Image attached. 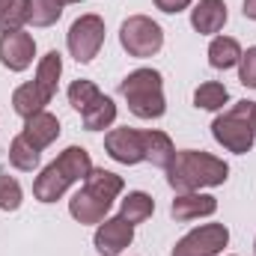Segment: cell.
Wrapping results in <instances>:
<instances>
[{"instance_id":"7c38bea8","label":"cell","mask_w":256,"mask_h":256,"mask_svg":"<svg viewBox=\"0 0 256 256\" xmlns=\"http://www.w3.org/2000/svg\"><path fill=\"white\" fill-rule=\"evenodd\" d=\"M92 242H96V250L102 256H120L134 242V226L126 218H108L98 224Z\"/></svg>"},{"instance_id":"d6986e66","label":"cell","mask_w":256,"mask_h":256,"mask_svg":"<svg viewBox=\"0 0 256 256\" xmlns=\"http://www.w3.org/2000/svg\"><path fill=\"white\" fill-rule=\"evenodd\" d=\"M63 15L60 0H27V24L33 27H51Z\"/></svg>"},{"instance_id":"9a60e30c","label":"cell","mask_w":256,"mask_h":256,"mask_svg":"<svg viewBox=\"0 0 256 256\" xmlns=\"http://www.w3.org/2000/svg\"><path fill=\"white\" fill-rule=\"evenodd\" d=\"M191 24L196 33L212 36L226 24V3L224 0H200L191 9Z\"/></svg>"},{"instance_id":"44dd1931","label":"cell","mask_w":256,"mask_h":256,"mask_svg":"<svg viewBox=\"0 0 256 256\" xmlns=\"http://www.w3.org/2000/svg\"><path fill=\"white\" fill-rule=\"evenodd\" d=\"M9 164L18 170H36L39 167V149H33L21 134L9 143Z\"/></svg>"},{"instance_id":"d4e9b609","label":"cell","mask_w":256,"mask_h":256,"mask_svg":"<svg viewBox=\"0 0 256 256\" xmlns=\"http://www.w3.org/2000/svg\"><path fill=\"white\" fill-rule=\"evenodd\" d=\"M155 6H158L161 12H167V15H176V12L188 9V6H191V0H155Z\"/></svg>"},{"instance_id":"8992f818","label":"cell","mask_w":256,"mask_h":256,"mask_svg":"<svg viewBox=\"0 0 256 256\" xmlns=\"http://www.w3.org/2000/svg\"><path fill=\"white\" fill-rule=\"evenodd\" d=\"M120 92L128 102V110L140 120H158L167 110L164 102V80L155 68H137L120 84Z\"/></svg>"},{"instance_id":"ac0fdd59","label":"cell","mask_w":256,"mask_h":256,"mask_svg":"<svg viewBox=\"0 0 256 256\" xmlns=\"http://www.w3.org/2000/svg\"><path fill=\"white\" fill-rule=\"evenodd\" d=\"M152 212H155V200H152L149 194L131 191L126 200H122L120 218H126L128 224L134 226V224H143V220H149V218H152Z\"/></svg>"},{"instance_id":"8fae6325","label":"cell","mask_w":256,"mask_h":256,"mask_svg":"<svg viewBox=\"0 0 256 256\" xmlns=\"http://www.w3.org/2000/svg\"><path fill=\"white\" fill-rule=\"evenodd\" d=\"M33 54H36V42L30 33H24V30L0 33V63L9 72H24L33 63Z\"/></svg>"},{"instance_id":"f1b7e54d","label":"cell","mask_w":256,"mask_h":256,"mask_svg":"<svg viewBox=\"0 0 256 256\" xmlns=\"http://www.w3.org/2000/svg\"><path fill=\"white\" fill-rule=\"evenodd\" d=\"M254 254H256V242H254Z\"/></svg>"},{"instance_id":"603a6c76","label":"cell","mask_w":256,"mask_h":256,"mask_svg":"<svg viewBox=\"0 0 256 256\" xmlns=\"http://www.w3.org/2000/svg\"><path fill=\"white\" fill-rule=\"evenodd\" d=\"M21 200H24L21 185H18L12 176L0 173V208H3V212H15V208L21 206Z\"/></svg>"},{"instance_id":"7a4b0ae2","label":"cell","mask_w":256,"mask_h":256,"mask_svg":"<svg viewBox=\"0 0 256 256\" xmlns=\"http://www.w3.org/2000/svg\"><path fill=\"white\" fill-rule=\"evenodd\" d=\"M226 179H230L226 161H220V158H214L208 152L182 149L167 164V185L176 194H194L200 188H218Z\"/></svg>"},{"instance_id":"cb8c5ba5","label":"cell","mask_w":256,"mask_h":256,"mask_svg":"<svg viewBox=\"0 0 256 256\" xmlns=\"http://www.w3.org/2000/svg\"><path fill=\"white\" fill-rule=\"evenodd\" d=\"M238 80L244 86L256 90V48H248L238 60Z\"/></svg>"},{"instance_id":"7402d4cb","label":"cell","mask_w":256,"mask_h":256,"mask_svg":"<svg viewBox=\"0 0 256 256\" xmlns=\"http://www.w3.org/2000/svg\"><path fill=\"white\" fill-rule=\"evenodd\" d=\"M96 98H98V86H96L92 80H74V84L68 86V102H72V108H74L78 114H84Z\"/></svg>"},{"instance_id":"30bf717a","label":"cell","mask_w":256,"mask_h":256,"mask_svg":"<svg viewBox=\"0 0 256 256\" xmlns=\"http://www.w3.org/2000/svg\"><path fill=\"white\" fill-rule=\"evenodd\" d=\"M226 242L230 230L224 224H202L173 248V256H218L226 248Z\"/></svg>"},{"instance_id":"9c48e42d","label":"cell","mask_w":256,"mask_h":256,"mask_svg":"<svg viewBox=\"0 0 256 256\" xmlns=\"http://www.w3.org/2000/svg\"><path fill=\"white\" fill-rule=\"evenodd\" d=\"M68 54L78 63H90L92 57H98L102 45H104V21L98 15H80L72 27H68Z\"/></svg>"},{"instance_id":"52a82bcc","label":"cell","mask_w":256,"mask_h":256,"mask_svg":"<svg viewBox=\"0 0 256 256\" xmlns=\"http://www.w3.org/2000/svg\"><path fill=\"white\" fill-rule=\"evenodd\" d=\"M212 134L220 146H226L236 155L250 152L256 140V102H236L212 122Z\"/></svg>"},{"instance_id":"484cf974","label":"cell","mask_w":256,"mask_h":256,"mask_svg":"<svg viewBox=\"0 0 256 256\" xmlns=\"http://www.w3.org/2000/svg\"><path fill=\"white\" fill-rule=\"evenodd\" d=\"M244 18L256 21V0H244Z\"/></svg>"},{"instance_id":"ffe728a7","label":"cell","mask_w":256,"mask_h":256,"mask_svg":"<svg viewBox=\"0 0 256 256\" xmlns=\"http://www.w3.org/2000/svg\"><path fill=\"white\" fill-rule=\"evenodd\" d=\"M226 102H230V92H226V86L218 84V80H206V84H200L196 92H194V104L202 108V110H220Z\"/></svg>"},{"instance_id":"6da1fadb","label":"cell","mask_w":256,"mask_h":256,"mask_svg":"<svg viewBox=\"0 0 256 256\" xmlns=\"http://www.w3.org/2000/svg\"><path fill=\"white\" fill-rule=\"evenodd\" d=\"M104 149L120 164L149 161V164L164 167V170L176 155V146L164 131H134V128H114L104 137Z\"/></svg>"},{"instance_id":"83f0119b","label":"cell","mask_w":256,"mask_h":256,"mask_svg":"<svg viewBox=\"0 0 256 256\" xmlns=\"http://www.w3.org/2000/svg\"><path fill=\"white\" fill-rule=\"evenodd\" d=\"M60 3H63V6H66V3H80V0H60Z\"/></svg>"},{"instance_id":"4316f807","label":"cell","mask_w":256,"mask_h":256,"mask_svg":"<svg viewBox=\"0 0 256 256\" xmlns=\"http://www.w3.org/2000/svg\"><path fill=\"white\" fill-rule=\"evenodd\" d=\"M12 3H15V0H0V15H3V12H6V9L12 6Z\"/></svg>"},{"instance_id":"5bb4252c","label":"cell","mask_w":256,"mask_h":256,"mask_svg":"<svg viewBox=\"0 0 256 256\" xmlns=\"http://www.w3.org/2000/svg\"><path fill=\"white\" fill-rule=\"evenodd\" d=\"M218 212V200L214 196H208V194H179L176 200H173V206H170V214L176 218V220H196V218H208V214H214Z\"/></svg>"},{"instance_id":"ba28073f","label":"cell","mask_w":256,"mask_h":256,"mask_svg":"<svg viewBox=\"0 0 256 256\" xmlns=\"http://www.w3.org/2000/svg\"><path fill=\"white\" fill-rule=\"evenodd\" d=\"M120 42L131 57H152L164 48V30L146 15H131L120 27Z\"/></svg>"},{"instance_id":"277c9868","label":"cell","mask_w":256,"mask_h":256,"mask_svg":"<svg viewBox=\"0 0 256 256\" xmlns=\"http://www.w3.org/2000/svg\"><path fill=\"white\" fill-rule=\"evenodd\" d=\"M92 170L90 152L84 146H68L66 152H60L57 161H51L33 182V194L39 202H57L66 194V188L72 182H84Z\"/></svg>"},{"instance_id":"2e32d148","label":"cell","mask_w":256,"mask_h":256,"mask_svg":"<svg viewBox=\"0 0 256 256\" xmlns=\"http://www.w3.org/2000/svg\"><path fill=\"white\" fill-rule=\"evenodd\" d=\"M80 120H84V128H86V131H102V128L114 126V120H116V104H114L104 92H98V98L80 114Z\"/></svg>"},{"instance_id":"5b68a950","label":"cell","mask_w":256,"mask_h":256,"mask_svg":"<svg viewBox=\"0 0 256 256\" xmlns=\"http://www.w3.org/2000/svg\"><path fill=\"white\" fill-rule=\"evenodd\" d=\"M60 72H63V57L57 51H48L39 63L36 72V80L30 84H21L15 92H12V108L18 116H33L39 110H45V104H51L54 92H57V80H60Z\"/></svg>"},{"instance_id":"4fadbf2b","label":"cell","mask_w":256,"mask_h":256,"mask_svg":"<svg viewBox=\"0 0 256 256\" xmlns=\"http://www.w3.org/2000/svg\"><path fill=\"white\" fill-rule=\"evenodd\" d=\"M21 137L33 146V149H45V146H51L57 137H60V120L54 116V114H48V110H39V114H33V116H27V122L21 128Z\"/></svg>"},{"instance_id":"e0dca14e","label":"cell","mask_w":256,"mask_h":256,"mask_svg":"<svg viewBox=\"0 0 256 256\" xmlns=\"http://www.w3.org/2000/svg\"><path fill=\"white\" fill-rule=\"evenodd\" d=\"M242 54H244L242 45L236 39H230V36H218L208 45V63L214 66V68H232L242 60Z\"/></svg>"},{"instance_id":"3957f363","label":"cell","mask_w":256,"mask_h":256,"mask_svg":"<svg viewBox=\"0 0 256 256\" xmlns=\"http://www.w3.org/2000/svg\"><path fill=\"white\" fill-rule=\"evenodd\" d=\"M120 194H122V176L92 167L90 176L84 179V188L68 200V212L78 224H102Z\"/></svg>"}]
</instances>
